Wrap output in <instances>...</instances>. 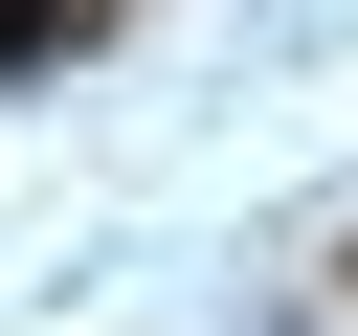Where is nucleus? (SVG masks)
<instances>
[{"label": "nucleus", "instance_id": "nucleus-1", "mask_svg": "<svg viewBox=\"0 0 358 336\" xmlns=\"http://www.w3.org/2000/svg\"><path fill=\"white\" fill-rule=\"evenodd\" d=\"M45 22H67V0H0V67H22V45H45Z\"/></svg>", "mask_w": 358, "mask_h": 336}]
</instances>
